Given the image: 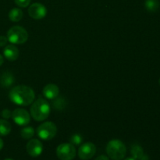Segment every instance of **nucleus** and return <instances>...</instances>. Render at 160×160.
I'll return each mask as SVG.
<instances>
[{
    "label": "nucleus",
    "mask_w": 160,
    "mask_h": 160,
    "mask_svg": "<svg viewBox=\"0 0 160 160\" xmlns=\"http://www.w3.org/2000/svg\"><path fill=\"white\" fill-rule=\"evenodd\" d=\"M9 98L14 104L28 106L32 104L35 95L31 88L27 85H17L12 88L9 94Z\"/></svg>",
    "instance_id": "nucleus-1"
},
{
    "label": "nucleus",
    "mask_w": 160,
    "mask_h": 160,
    "mask_svg": "<svg viewBox=\"0 0 160 160\" xmlns=\"http://www.w3.org/2000/svg\"><path fill=\"white\" fill-rule=\"evenodd\" d=\"M31 116L36 121L46 120L50 114V106L44 98H38L31 106Z\"/></svg>",
    "instance_id": "nucleus-2"
},
{
    "label": "nucleus",
    "mask_w": 160,
    "mask_h": 160,
    "mask_svg": "<svg viewBox=\"0 0 160 160\" xmlns=\"http://www.w3.org/2000/svg\"><path fill=\"white\" fill-rule=\"evenodd\" d=\"M106 153L112 160H122L127 154V148L123 142L113 139L106 145Z\"/></svg>",
    "instance_id": "nucleus-3"
},
{
    "label": "nucleus",
    "mask_w": 160,
    "mask_h": 160,
    "mask_svg": "<svg viewBox=\"0 0 160 160\" xmlns=\"http://www.w3.org/2000/svg\"><path fill=\"white\" fill-rule=\"evenodd\" d=\"M7 38L12 45H21L28 41V33L22 27L13 26L8 31Z\"/></svg>",
    "instance_id": "nucleus-4"
},
{
    "label": "nucleus",
    "mask_w": 160,
    "mask_h": 160,
    "mask_svg": "<svg viewBox=\"0 0 160 160\" xmlns=\"http://www.w3.org/2000/svg\"><path fill=\"white\" fill-rule=\"evenodd\" d=\"M57 134V127L51 121L45 122L37 128V134L41 139L45 141L52 140Z\"/></svg>",
    "instance_id": "nucleus-5"
},
{
    "label": "nucleus",
    "mask_w": 160,
    "mask_h": 160,
    "mask_svg": "<svg viewBox=\"0 0 160 160\" xmlns=\"http://www.w3.org/2000/svg\"><path fill=\"white\" fill-rule=\"evenodd\" d=\"M56 155L60 160H73L76 156V149L71 143H63L56 148Z\"/></svg>",
    "instance_id": "nucleus-6"
},
{
    "label": "nucleus",
    "mask_w": 160,
    "mask_h": 160,
    "mask_svg": "<svg viewBox=\"0 0 160 160\" xmlns=\"http://www.w3.org/2000/svg\"><path fill=\"white\" fill-rule=\"evenodd\" d=\"M12 119L19 126H26L31 121V116L26 109L20 108L12 112Z\"/></svg>",
    "instance_id": "nucleus-7"
},
{
    "label": "nucleus",
    "mask_w": 160,
    "mask_h": 160,
    "mask_svg": "<svg viewBox=\"0 0 160 160\" xmlns=\"http://www.w3.org/2000/svg\"><path fill=\"white\" fill-rule=\"evenodd\" d=\"M96 153V147L92 142H86L80 146L78 149V156L82 160H89Z\"/></svg>",
    "instance_id": "nucleus-8"
},
{
    "label": "nucleus",
    "mask_w": 160,
    "mask_h": 160,
    "mask_svg": "<svg viewBox=\"0 0 160 160\" xmlns=\"http://www.w3.org/2000/svg\"><path fill=\"white\" fill-rule=\"evenodd\" d=\"M28 14L34 20H42L46 16L47 9L42 3L36 2L30 6L28 9Z\"/></svg>",
    "instance_id": "nucleus-9"
},
{
    "label": "nucleus",
    "mask_w": 160,
    "mask_h": 160,
    "mask_svg": "<svg viewBox=\"0 0 160 160\" xmlns=\"http://www.w3.org/2000/svg\"><path fill=\"white\" fill-rule=\"evenodd\" d=\"M27 152L32 157H38L43 152V145L38 139H31L27 144Z\"/></svg>",
    "instance_id": "nucleus-10"
},
{
    "label": "nucleus",
    "mask_w": 160,
    "mask_h": 160,
    "mask_svg": "<svg viewBox=\"0 0 160 160\" xmlns=\"http://www.w3.org/2000/svg\"><path fill=\"white\" fill-rule=\"evenodd\" d=\"M43 95L48 99H55L59 94V88L56 84H48L44 87L42 90Z\"/></svg>",
    "instance_id": "nucleus-11"
},
{
    "label": "nucleus",
    "mask_w": 160,
    "mask_h": 160,
    "mask_svg": "<svg viewBox=\"0 0 160 160\" xmlns=\"http://www.w3.org/2000/svg\"><path fill=\"white\" fill-rule=\"evenodd\" d=\"M19 54H20L19 49L13 45H6L4 49H3L4 56L6 57V59L11 61V62L17 60L19 57Z\"/></svg>",
    "instance_id": "nucleus-12"
},
{
    "label": "nucleus",
    "mask_w": 160,
    "mask_h": 160,
    "mask_svg": "<svg viewBox=\"0 0 160 160\" xmlns=\"http://www.w3.org/2000/svg\"><path fill=\"white\" fill-rule=\"evenodd\" d=\"M0 82H1L2 87L8 88L14 84L15 78L10 72H5L3 73L2 78H0Z\"/></svg>",
    "instance_id": "nucleus-13"
},
{
    "label": "nucleus",
    "mask_w": 160,
    "mask_h": 160,
    "mask_svg": "<svg viewBox=\"0 0 160 160\" xmlns=\"http://www.w3.org/2000/svg\"><path fill=\"white\" fill-rule=\"evenodd\" d=\"M23 17V11L18 8H13L9 12V18L12 22H19Z\"/></svg>",
    "instance_id": "nucleus-14"
},
{
    "label": "nucleus",
    "mask_w": 160,
    "mask_h": 160,
    "mask_svg": "<svg viewBox=\"0 0 160 160\" xmlns=\"http://www.w3.org/2000/svg\"><path fill=\"white\" fill-rule=\"evenodd\" d=\"M12 127L7 120H0V136H6L10 133Z\"/></svg>",
    "instance_id": "nucleus-15"
},
{
    "label": "nucleus",
    "mask_w": 160,
    "mask_h": 160,
    "mask_svg": "<svg viewBox=\"0 0 160 160\" xmlns=\"http://www.w3.org/2000/svg\"><path fill=\"white\" fill-rule=\"evenodd\" d=\"M131 155L132 157L136 160H140L143 157L144 151L142 147L138 145H134L131 148Z\"/></svg>",
    "instance_id": "nucleus-16"
},
{
    "label": "nucleus",
    "mask_w": 160,
    "mask_h": 160,
    "mask_svg": "<svg viewBox=\"0 0 160 160\" xmlns=\"http://www.w3.org/2000/svg\"><path fill=\"white\" fill-rule=\"evenodd\" d=\"M146 9L149 12H156L159 7V2L157 0H146L145 2Z\"/></svg>",
    "instance_id": "nucleus-17"
},
{
    "label": "nucleus",
    "mask_w": 160,
    "mask_h": 160,
    "mask_svg": "<svg viewBox=\"0 0 160 160\" xmlns=\"http://www.w3.org/2000/svg\"><path fill=\"white\" fill-rule=\"evenodd\" d=\"M34 129L32 127H27V128H23L20 131V135L23 139H31L34 135Z\"/></svg>",
    "instance_id": "nucleus-18"
},
{
    "label": "nucleus",
    "mask_w": 160,
    "mask_h": 160,
    "mask_svg": "<svg viewBox=\"0 0 160 160\" xmlns=\"http://www.w3.org/2000/svg\"><path fill=\"white\" fill-rule=\"evenodd\" d=\"M70 141V143H71L72 145H79L82 143L83 138H82V137H81V135H80V134H73V135L71 136Z\"/></svg>",
    "instance_id": "nucleus-19"
},
{
    "label": "nucleus",
    "mask_w": 160,
    "mask_h": 160,
    "mask_svg": "<svg viewBox=\"0 0 160 160\" xmlns=\"http://www.w3.org/2000/svg\"><path fill=\"white\" fill-rule=\"evenodd\" d=\"M14 1L17 6L21 8L28 7L31 2V0H14Z\"/></svg>",
    "instance_id": "nucleus-20"
},
{
    "label": "nucleus",
    "mask_w": 160,
    "mask_h": 160,
    "mask_svg": "<svg viewBox=\"0 0 160 160\" xmlns=\"http://www.w3.org/2000/svg\"><path fill=\"white\" fill-rule=\"evenodd\" d=\"M2 117L5 119V120H6V119H9L12 117V112L8 109H3L2 112Z\"/></svg>",
    "instance_id": "nucleus-21"
},
{
    "label": "nucleus",
    "mask_w": 160,
    "mask_h": 160,
    "mask_svg": "<svg viewBox=\"0 0 160 160\" xmlns=\"http://www.w3.org/2000/svg\"><path fill=\"white\" fill-rule=\"evenodd\" d=\"M9 42L8 41L7 37L3 35H0V47H3L7 44V42Z\"/></svg>",
    "instance_id": "nucleus-22"
},
{
    "label": "nucleus",
    "mask_w": 160,
    "mask_h": 160,
    "mask_svg": "<svg viewBox=\"0 0 160 160\" xmlns=\"http://www.w3.org/2000/svg\"><path fill=\"white\" fill-rule=\"evenodd\" d=\"M95 160H109V159L107 157V156L102 155V156H99L98 157H97L96 159H95Z\"/></svg>",
    "instance_id": "nucleus-23"
},
{
    "label": "nucleus",
    "mask_w": 160,
    "mask_h": 160,
    "mask_svg": "<svg viewBox=\"0 0 160 160\" xmlns=\"http://www.w3.org/2000/svg\"><path fill=\"white\" fill-rule=\"evenodd\" d=\"M3 62H4V58H3V56L2 55H0V67L2 65Z\"/></svg>",
    "instance_id": "nucleus-24"
},
{
    "label": "nucleus",
    "mask_w": 160,
    "mask_h": 160,
    "mask_svg": "<svg viewBox=\"0 0 160 160\" xmlns=\"http://www.w3.org/2000/svg\"><path fill=\"white\" fill-rule=\"evenodd\" d=\"M3 148V141L2 140V138H0V150Z\"/></svg>",
    "instance_id": "nucleus-25"
},
{
    "label": "nucleus",
    "mask_w": 160,
    "mask_h": 160,
    "mask_svg": "<svg viewBox=\"0 0 160 160\" xmlns=\"http://www.w3.org/2000/svg\"><path fill=\"white\" fill-rule=\"evenodd\" d=\"M124 160H136L135 159H134V158L133 157H131V158H127V159H125Z\"/></svg>",
    "instance_id": "nucleus-26"
},
{
    "label": "nucleus",
    "mask_w": 160,
    "mask_h": 160,
    "mask_svg": "<svg viewBox=\"0 0 160 160\" xmlns=\"http://www.w3.org/2000/svg\"><path fill=\"white\" fill-rule=\"evenodd\" d=\"M5 160H13V159H6Z\"/></svg>",
    "instance_id": "nucleus-27"
},
{
    "label": "nucleus",
    "mask_w": 160,
    "mask_h": 160,
    "mask_svg": "<svg viewBox=\"0 0 160 160\" xmlns=\"http://www.w3.org/2000/svg\"><path fill=\"white\" fill-rule=\"evenodd\" d=\"M159 84H160V79H159Z\"/></svg>",
    "instance_id": "nucleus-28"
}]
</instances>
